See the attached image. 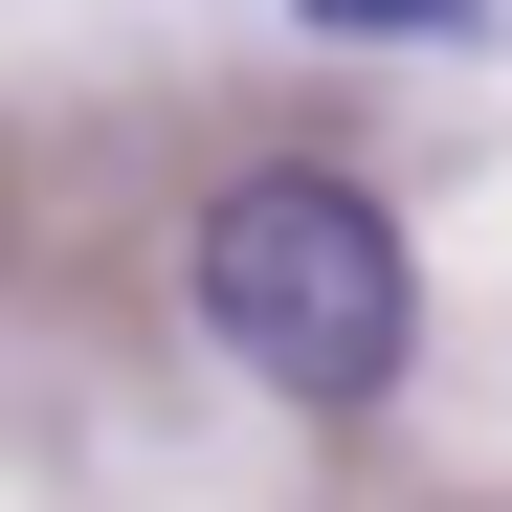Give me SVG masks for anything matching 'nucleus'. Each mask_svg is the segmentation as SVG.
<instances>
[{
	"label": "nucleus",
	"instance_id": "obj_1",
	"mask_svg": "<svg viewBox=\"0 0 512 512\" xmlns=\"http://www.w3.org/2000/svg\"><path fill=\"white\" fill-rule=\"evenodd\" d=\"M179 290H201V334H223L268 401H379V379L423 357V268H401V223L334 179V156L223 179L201 245H179Z\"/></svg>",
	"mask_w": 512,
	"mask_h": 512
}]
</instances>
